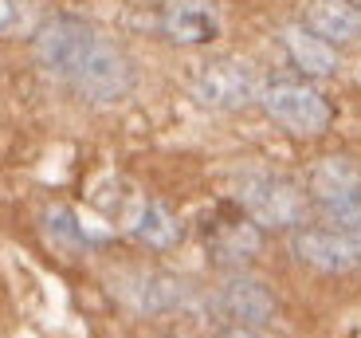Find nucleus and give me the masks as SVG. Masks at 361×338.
I'll return each mask as SVG.
<instances>
[{
    "instance_id": "nucleus-8",
    "label": "nucleus",
    "mask_w": 361,
    "mask_h": 338,
    "mask_svg": "<svg viewBox=\"0 0 361 338\" xmlns=\"http://www.w3.org/2000/svg\"><path fill=\"white\" fill-rule=\"evenodd\" d=\"M283 47H287V55L295 59L298 71L314 75V79H326V75L338 71V52L330 40L314 36L307 24H287L283 28Z\"/></svg>"
},
{
    "instance_id": "nucleus-3",
    "label": "nucleus",
    "mask_w": 361,
    "mask_h": 338,
    "mask_svg": "<svg viewBox=\"0 0 361 338\" xmlns=\"http://www.w3.org/2000/svg\"><path fill=\"white\" fill-rule=\"evenodd\" d=\"M263 91L259 75H255L252 64L244 59H220V64H208L204 71L192 79V95L197 102L212 110H240L247 102H255Z\"/></svg>"
},
{
    "instance_id": "nucleus-2",
    "label": "nucleus",
    "mask_w": 361,
    "mask_h": 338,
    "mask_svg": "<svg viewBox=\"0 0 361 338\" xmlns=\"http://www.w3.org/2000/svg\"><path fill=\"white\" fill-rule=\"evenodd\" d=\"M259 102H263V110H267L283 130L302 134V138L322 134V130L330 126V119H334V114H330V102H326L314 87L295 83V79H271V83H263Z\"/></svg>"
},
{
    "instance_id": "nucleus-13",
    "label": "nucleus",
    "mask_w": 361,
    "mask_h": 338,
    "mask_svg": "<svg viewBox=\"0 0 361 338\" xmlns=\"http://www.w3.org/2000/svg\"><path fill=\"white\" fill-rule=\"evenodd\" d=\"M12 24V0H0V32Z\"/></svg>"
},
{
    "instance_id": "nucleus-5",
    "label": "nucleus",
    "mask_w": 361,
    "mask_h": 338,
    "mask_svg": "<svg viewBox=\"0 0 361 338\" xmlns=\"http://www.w3.org/2000/svg\"><path fill=\"white\" fill-rule=\"evenodd\" d=\"M295 256L318 272H350L361 264V240L353 232L302 229L295 232Z\"/></svg>"
},
{
    "instance_id": "nucleus-12",
    "label": "nucleus",
    "mask_w": 361,
    "mask_h": 338,
    "mask_svg": "<svg viewBox=\"0 0 361 338\" xmlns=\"http://www.w3.org/2000/svg\"><path fill=\"white\" fill-rule=\"evenodd\" d=\"M326 212H330V220H334L342 232H361V197H350V201H334V205H322Z\"/></svg>"
},
{
    "instance_id": "nucleus-4",
    "label": "nucleus",
    "mask_w": 361,
    "mask_h": 338,
    "mask_svg": "<svg viewBox=\"0 0 361 338\" xmlns=\"http://www.w3.org/2000/svg\"><path fill=\"white\" fill-rule=\"evenodd\" d=\"M240 201L252 212L255 224L263 229H290V224H302L307 220V201L302 193L287 181H275V177H255L240 189Z\"/></svg>"
},
{
    "instance_id": "nucleus-9",
    "label": "nucleus",
    "mask_w": 361,
    "mask_h": 338,
    "mask_svg": "<svg viewBox=\"0 0 361 338\" xmlns=\"http://www.w3.org/2000/svg\"><path fill=\"white\" fill-rule=\"evenodd\" d=\"M220 299H224L228 315L240 319V322H247V327H259V322H267L271 315H275V295H271L267 284H259V279H244V275H235V279H228V284H224Z\"/></svg>"
},
{
    "instance_id": "nucleus-11",
    "label": "nucleus",
    "mask_w": 361,
    "mask_h": 338,
    "mask_svg": "<svg viewBox=\"0 0 361 338\" xmlns=\"http://www.w3.org/2000/svg\"><path fill=\"white\" fill-rule=\"evenodd\" d=\"M177 232H180L177 220H173V212L165 205H145L134 220V236L145 240L149 248H169L177 240Z\"/></svg>"
},
{
    "instance_id": "nucleus-6",
    "label": "nucleus",
    "mask_w": 361,
    "mask_h": 338,
    "mask_svg": "<svg viewBox=\"0 0 361 338\" xmlns=\"http://www.w3.org/2000/svg\"><path fill=\"white\" fill-rule=\"evenodd\" d=\"M161 32L180 47H200L220 40V16L200 0H173L161 12Z\"/></svg>"
},
{
    "instance_id": "nucleus-10",
    "label": "nucleus",
    "mask_w": 361,
    "mask_h": 338,
    "mask_svg": "<svg viewBox=\"0 0 361 338\" xmlns=\"http://www.w3.org/2000/svg\"><path fill=\"white\" fill-rule=\"evenodd\" d=\"M310 193L322 205L361 197V169L353 162H345V157H326L314 174H310Z\"/></svg>"
},
{
    "instance_id": "nucleus-14",
    "label": "nucleus",
    "mask_w": 361,
    "mask_h": 338,
    "mask_svg": "<svg viewBox=\"0 0 361 338\" xmlns=\"http://www.w3.org/2000/svg\"><path fill=\"white\" fill-rule=\"evenodd\" d=\"M224 338H263V334H255V330H228Z\"/></svg>"
},
{
    "instance_id": "nucleus-7",
    "label": "nucleus",
    "mask_w": 361,
    "mask_h": 338,
    "mask_svg": "<svg viewBox=\"0 0 361 338\" xmlns=\"http://www.w3.org/2000/svg\"><path fill=\"white\" fill-rule=\"evenodd\" d=\"M302 24L314 32V36L330 40V44H353L361 40V8L350 0H310Z\"/></svg>"
},
{
    "instance_id": "nucleus-1",
    "label": "nucleus",
    "mask_w": 361,
    "mask_h": 338,
    "mask_svg": "<svg viewBox=\"0 0 361 338\" xmlns=\"http://www.w3.org/2000/svg\"><path fill=\"white\" fill-rule=\"evenodd\" d=\"M39 64L87 99H122L130 91V64L106 36L82 20H47L36 36Z\"/></svg>"
}]
</instances>
